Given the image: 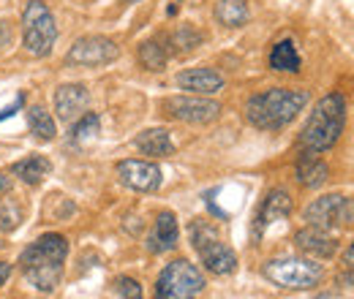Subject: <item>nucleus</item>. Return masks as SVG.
Wrapping results in <instances>:
<instances>
[{"mask_svg": "<svg viewBox=\"0 0 354 299\" xmlns=\"http://www.w3.org/2000/svg\"><path fill=\"white\" fill-rule=\"evenodd\" d=\"M327 177H330L327 164L322 158H316V153L306 150V155H300V161H297V182L303 188H322L327 182Z\"/></svg>", "mask_w": 354, "mask_h": 299, "instance_id": "a211bd4d", "label": "nucleus"}, {"mask_svg": "<svg viewBox=\"0 0 354 299\" xmlns=\"http://www.w3.org/2000/svg\"><path fill=\"white\" fill-rule=\"evenodd\" d=\"M164 109L169 117H175L180 123H191V126H207L213 120H218L221 115V104L207 98V95H172L164 101Z\"/></svg>", "mask_w": 354, "mask_h": 299, "instance_id": "1a4fd4ad", "label": "nucleus"}, {"mask_svg": "<svg viewBox=\"0 0 354 299\" xmlns=\"http://www.w3.org/2000/svg\"><path fill=\"white\" fill-rule=\"evenodd\" d=\"M57 41V19L44 0H28L22 8V46L33 57H46Z\"/></svg>", "mask_w": 354, "mask_h": 299, "instance_id": "20e7f679", "label": "nucleus"}, {"mask_svg": "<svg viewBox=\"0 0 354 299\" xmlns=\"http://www.w3.org/2000/svg\"><path fill=\"white\" fill-rule=\"evenodd\" d=\"M101 133V117L95 112H85L82 117H77V123L71 126V142L74 144H85L90 139H95Z\"/></svg>", "mask_w": 354, "mask_h": 299, "instance_id": "393cba45", "label": "nucleus"}, {"mask_svg": "<svg viewBox=\"0 0 354 299\" xmlns=\"http://www.w3.org/2000/svg\"><path fill=\"white\" fill-rule=\"evenodd\" d=\"M11 191V177L0 171V193H8Z\"/></svg>", "mask_w": 354, "mask_h": 299, "instance_id": "c756f323", "label": "nucleus"}, {"mask_svg": "<svg viewBox=\"0 0 354 299\" xmlns=\"http://www.w3.org/2000/svg\"><path fill=\"white\" fill-rule=\"evenodd\" d=\"M66 258H68V240L55 231L41 234L19 256V269L25 283L41 294H52L63 280Z\"/></svg>", "mask_w": 354, "mask_h": 299, "instance_id": "f257e3e1", "label": "nucleus"}, {"mask_svg": "<svg viewBox=\"0 0 354 299\" xmlns=\"http://www.w3.org/2000/svg\"><path fill=\"white\" fill-rule=\"evenodd\" d=\"M344 126H346V98L341 93H327L324 98L316 101L313 112L308 115L300 133V144L308 153H324L335 147V142L344 133Z\"/></svg>", "mask_w": 354, "mask_h": 299, "instance_id": "7ed1b4c3", "label": "nucleus"}, {"mask_svg": "<svg viewBox=\"0 0 354 299\" xmlns=\"http://www.w3.org/2000/svg\"><path fill=\"white\" fill-rule=\"evenodd\" d=\"M28 123H30V131L41 139V142H52L57 136V126H55V117L46 112L44 106H30L28 109Z\"/></svg>", "mask_w": 354, "mask_h": 299, "instance_id": "5701e85b", "label": "nucleus"}, {"mask_svg": "<svg viewBox=\"0 0 354 299\" xmlns=\"http://www.w3.org/2000/svg\"><path fill=\"white\" fill-rule=\"evenodd\" d=\"M205 275L188 258L167 264L156 280V299H196L205 291Z\"/></svg>", "mask_w": 354, "mask_h": 299, "instance_id": "0eeeda50", "label": "nucleus"}, {"mask_svg": "<svg viewBox=\"0 0 354 299\" xmlns=\"http://www.w3.org/2000/svg\"><path fill=\"white\" fill-rule=\"evenodd\" d=\"M115 171L120 177V182L136 193H156L164 182V174L158 169V164L142 161V158H126L115 166Z\"/></svg>", "mask_w": 354, "mask_h": 299, "instance_id": "9d476101", "label": "nucleus"}, {"mask_svg": "<svg viewBox=\"0 0 354 299\" xmlns=\"http://www.w3.org/2000/svg\"><path fill=\"white\" fill-rule=\"evenodd\" d=\"M177 240H180V226H177V218L175 213H161L156 218V226H153V231L147 234V242H145V248L150 251V253H167V251H172L177 245Z\"/></svg>", "mask_w": 354, "mask_h": 299, "instance_id": "dca6fc26", "label": "nucleus"}, {"mask_svg": "<svg viewBox=\"0 0 354 299\" xmlns=\"http://www.w3.org/2000/svg\"><path fill=\"white\" fill-rule=\"evenodd\" d=\"M344 267H346V269H352L354 267V242L346 248V253H344Z\"/></svg>", "mask_w": 354, "mask_h": 299, "instance_id": "c85d7f7f", "label": "nucleus"}, {"mask_svg": "<svg viewBox=\"0 0 354 299\" xmlns=\"http://www.w3.org/2000/svg\"><path fill=\"white\" fill-rule=\"evenodd\" d=\"M205 41V33L196 30L194 25H180L175 33L169 36V46L175 55H185V52H194L199 44Z\"/></svg>", "mask_w": 354, "mask_h": 299, "instance_id": "b1692460", "label": "nucleus"}, {"mask_svg": "<svg viewBox=\"0 0 354 299\" xmlns=\"http://www.w3.org/2000/svg\"><path fill=\"white\" fill-rule=\"evenodd\" d=\"M216 19L223 28H243L251 19L248 0H218L216 3Z\"/></svg>", "mask_w": 354, "mask_h": 299, "instance_id": "412c9836", "label": "nucleus"}, {"mask_svg": "<svg viewBox=\"0 0 354 299\" xmlns=\"http://www.w3.org/2000/svg\"><path fill=\"white\" fill-rule=\"evenodd\" d=\"M308 93L292 87H270L245 101V120L259 131H281L306 109Z\"/></svg>", "mask_w": 354, "mask_h": 299, "instance_id": "f03ea898", "label": "nucleus"}, {"mask_svg": "<svg viewBox=\"0 0 354 299\" xmlns=\"http://www.w3.org/2000/svg\"><path fill=\"white\" fill-rule=\"evenodd\" d=\"M175 82H177L180 90L194 93V95H216V93L223 90V85H226V79H223L221 71L207 68V66L180 71V74L175 77Z\"/></svg>", "mask_w": 354, "mask_h": 299, "instance_id": "4468645a", "label": "nucleus"}, {"mask_svg": "<svg viewBox=\"0 0 354 299\" xmlns=\"http://www.w3.org/2000/svg\"><path fill=\"white\" fill-rule=\"evenodd\" d=\"M346 223H354V199L346 202Z\"/></svg>", "mask_w": 354, "mask_h": 299, "instance_id": "7c9ffc66", "label": "nucleus"}, {"mask_svg": "<svg viewBox=\"0 0 354 299\" xmlns=\"http://www.w3.org/2000/svg\"><path fill=\"white\" fill-rule=\"evenodd\" d=\"M19 220H22V213H19L17 202H11V199L0 202V229L3 231H14L19 226Z\"/></svg>", "mask_w": 354, "mask_h": 299, "instance_id": "a878e982", "label": "nucleus"}, {"mask_svg": "<svg viewBox=\"0 0 354 299\" xmlns=\"http://www.w3.org/2000/svg\"><path fill=\"white\" fill-rule=\"evenodd\" d=\"M115 286H118V291H120L123 299H142V286H139L133 278H126V275H123V278H118Z\"/></svg>", "mask_w": 354, "mask_h": 299, "instance_id": "bb28decb", "label": "nucleus"}, {"mask_svg": "<svg viewBox=\"0 0 354 299\" xmlns=\"http://www.w3.org/2000/svg\"><path fill=\"white\" fill-rule=\"evenodd\" d=\"M295 245L303 253L316 258H330L335 256V251H338V240L327 229H319V226H306L303 231H297L295 234Z\"/></svg>", "mask_w": 354, "mask_h": 299, "instance_id": "2eb2a0df", "label": "nucleus"}, {"mask_svg": "<svg viewBox=\"0 0 354 299\" xmlns=\"http://www.w3.org/2000/svg\"><path fill=\"white\" fill-rule=\"evenodd\" d=\"M133 147H136L142 155H150V158H169V155L175 153L172 133L167 128H147V131H142V133H136Z\"/></svg>", "mask_w": 354, "mask_h": 299, "instance_id": "f3484780", "label": "nucleus"}, {"mask_svg": "<svg viewBox=\"0 0 354 299\" xmlns=\"http://www.w3.org/2000/svg\"><path fill=\"white\" fill-rule=\"evenodd\" d=\"M0 248H3V242H0Z\"/></svg>", "mask_w": 354, "mask_h": 299, "instance_id": "72a5a7b5", "label": "nucleus"}, {"mask_svg": "<svg viewBox=\"0 0 354 299\" xmlns=\"http://www.w3.org/2000/svg\"><path fill=\"white\" fill-rule=\"evenodd\" d=\"M88 104H90L88 87L80 85V82H66V85H60L52 93V106H55L57 117L66 120V123L82 117L88 112Z\"/></svg>", "mask_w": 354, "mask_h": 299, "instance_id": "f8f14e48", "label": "nucleus"}, {"mask_svg": "<svg viewBox=\"0 0 354 299\" xmlns=\"http://www.w3.org/2000/svg\"><path fill=\"white\" fill-rule=\"evenodd\" d=\"M120 57V46L106 39V36H82L68 46L66 52V66H77V68H98V66H109Z\"/></svg>", "mask_w": 354, "mask_h": 299, "instance_id": "6e6552de", "label": "nucleus"}, {"mask_svg": "<svg viewBox=\"0 0 354 299\" xmlns=\"http://www.w3.org/2000/svg\"><path fill=\"white\" fill-rule=\"evenodd\" d=\"M289 213H292V199H289V193L281 191V188L270 191L265 196V202H262V207H259V213H257V220H254V237L262 240L267 229L275 226V223H281V220H286Z\"/></svg>", "mask_w": 354, "mask_h": 299, "instance_id": "ddd939ff", "label": "nucleus"}, {"mask_svg": "<svg viewBox=\"0 0 354 299\" xmlns=\"http://www.w3.org/2000/svg\"><path fill=\"white\" fill-rule=\"evenodd\" d=\"M126 3H142V0H126Z\"/></svg>", "mask_w": 354, "mask_h": 299, "instance_id": "473e14b6", "label": "nucleus"}, {"mask_svg": "<svg viewBox=\"0 0 354 299\" xmlns=\"http://www.w3.org/2000/svg\"><path fill=\"white\" fill-rule=\"evenodd\" d=\"M300 52H297V46L292 39H283V41H278L272 46V52H270V68L272 71H283V74H297L300 71Z\"/></svg>", "mask_w": 354, "mask_h": 299, "instance_id": "aec40b11", "label": "nucleus"}, {"mask_svg": "<svg viewBox=\"0 0 354 299\" xmlns=\"http://www.w3.org/2000/svg\"><path fill=\"white\" fill-rule=\"evenodd\" d=\"M11 272H14V267H11L8 261H0V289L6 286V280L11 278Z\"/></svg>", "mask_w": 354, "mask_h": 299, "instance_id": "cd10ccee", "label": "nucleus"}, {"mask_svg": "<svg viewBox=\"0 0 354 299\" xmlns=\"http://www.w3.org/2000/svg\"><path fill=\"white\" fill-rule=\"evenodd\" d=\"M191 245L199 253L202 264L207 267V272L213 275H232L237 269V253L218 237V231L207 223V220H194L191 229Z\"/></svg>", "mask_w": 354, "mask_h": 299, "instance_id": "39448f33", "label": "nucleus"}, {"mask_svg": "<svg viewBox=\"0 0 354 299\" xmlns=\"http://www.w3.org/2000/svg\"><path fill=\"white\" fill-rule=\"evenodd\" d=\"M341 280H344V283H349V286H354V267L344 272V278H341Z\"/></svg>", "mask_w": 354, "mask_h": 299, "instance_id": "2f4dec72", "label": "nucleus"}, {"mask_svg": "<svg viewBox=\"0 0 354 299\" xmlns=\"http://www.w3.org/2000/svg\"><path fill=\"white\" fill-rule=\"evenodd\" d=\"M136 55H139L142 68H147V71H164L167 63H169V49L158 41V39H150V41L139 44V52Z\"/></svg>", "mask_w": 354, "mask_h": 299, "instance_id": "4be33fe9", "label": "nucleus"}, {"mask_svg": "<svg viewBox=\"0 0 354 299\" xmlns=\"http://www.w3.org/2000/svg\"><path fill=\"white\" fill-rule=\"evenodd\" d=\"M49 171H52V161L44 155H28L11 166V174L19 177L25 185H41L49 177Z\"/></svg>", "mask_w": 354, "mask_h": 299, "instance_id": "6ab92c4d", "label": "nucleus"}, {"mask_svg": "<svg viewBox=\"0 0 354 299\" xmlns=\"http://www.w3.org/2000/svg\"><path fill=\"white\" fill-rule=\"evenodd\" d=\"M346 196L341 193H327L322 199H313L303 218L308 220V226H319V229H335V226H349L346 223Z\"/></svg>", "mask_w": 354, "mask_h": 299, "instance_id": "9b49d317", "label": "nucleus"}, {"mask_svg": "<svg viewBox=\"0 0 354 299\" xmlns=\"http://www.w3.org/2000/svg\"><path fill=\"white\" fill-rule=\"evenodd\" d=\"M262 275H265L270 283H275L278 289H292V291H306L313 289L322 275H324V267L310 261L303 256H286V258H272L262 267Z\"/></svg>", "mask_w": 354, "mask_h": 299, "instance_id": "423d86ee", "label": "nucleus"}]
</instances>
